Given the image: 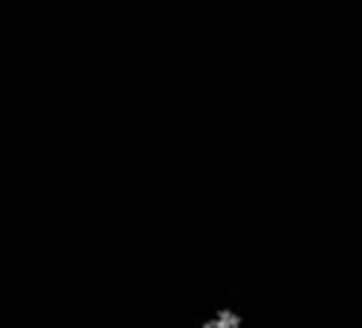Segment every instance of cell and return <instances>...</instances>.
I'll return each instance as SVG.
<instances>
[{
    "mask_svg": "<svg viewBox=\"0 0 362 328\" xmlns=\"http://www.w3.org/2000/svg\"><path fill=\"white\" fill-rule=\"evenodd\" d=\"M195 328H249V322L238 305L223 303V305H215L212 311H206Z\"/></svg>",
    "mask_w": 362,
    "mask_h": 328,
    "instance_id": "6da1fadb",
    "label": "cell"
}]
</instances>
